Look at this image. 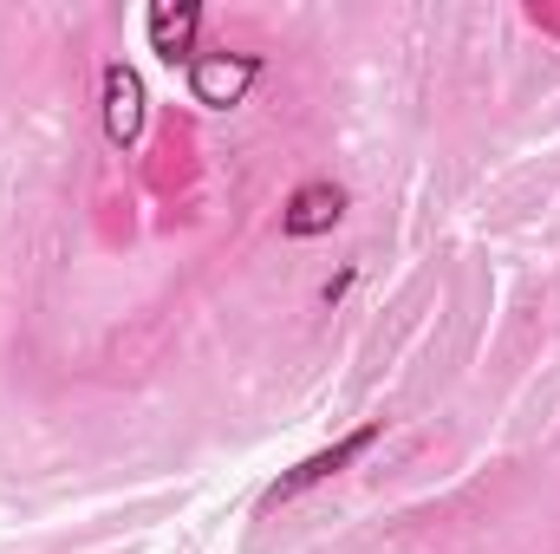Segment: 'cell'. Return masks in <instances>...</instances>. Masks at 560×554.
Segmentation results:
<instances>
[{
	"mask_svg": "<svg viewBox=\"0 0 560 554\" xmlns=\"http://www.w3.org/2000/svg\"><path fill=\"white\" fill-rule=\"evenodd\" d=\"M150 53L170 59V66H196V33H202V7L196 0H163L150 7Z\"/></svg>",
	"mask_w": 560,
	"mask_h": 554,
	"instance_id": "3",
	"label": "cell"
},
{
	"mask_svg": "<svg viewBox=\"0 0 560 554\" xmlns=\"http://www.w3.org/2000/svg\"><path fill=\"white\" fill-rule=\"evenodd\" d=\"M535 26H555V33H560V13H548V7H535Z\"/></svg>",
	"mask_w": 560,
	"mask_h": 554,
	"instance_id": "6",
	"label": "cell"
},
{
	"mask_svg": "<svg viewBox=\"0 0 560 554\" xmlns=\"http://www.w3.org/2000/svg\"><path fill=\"white\" fill-rule=\"evenodd\" d=\"M339 216H346V189H339V183H326V176H313V183H300V189L287 196L280 229H287L293 242H306V235H326Z\"/></svg>",
	"mask_w": 560,
	"mask_h": 554,
	"instance_id": "4",
	"label": "cell"
},
{
	"mask_svg": "<svg viewBox=\"0 0 560 554\" xmlns=\"http://www.w3.org/2000/svg\"><path fill=\"white\" fill-rule=\"evenodd\" d=\"M105 138L112 143H138L143 138V85L125 59L105 66Z\"/></svg>",
	"mask_w": 560,
	"mask_h": 554,
	"instance_id": "5",
	"label": "cell"
},
{
	"mask_svg": "<svg viewBox=\"0 0 560 554\" xmlns=\"http://www.w3.org/2000/svg\"><path fill=\"white\" fill-rule=\"evenodd\" d=\"M261 79V59L255 53H196V66H189V92H196V105H209V112H229V105H242V92Z\"/></svg>",
	"mask_w": 560,
	"mask_h": 554,
	"instance_id": "1",
	"label": "cell"
},
{
	"mask_svg": "<svg viewBox=\"0 0 560 554\" xmlns=\"http://www.w3.org/2000/svg\"><path fill=\"white\" fill-rule=\"evenodd\" d=\"M372 443H378V424H365V430H352V437H339L332 450H313L306 463H293V470L280 476L275 489H268V509H280V503H293V496H306V489H313V483H326V476H339V470H346L352 457H365Z\"/></svg>",
	"mask_w": 560,
	"mask_h": 554,
	"instance_id": "2",
	"label": "cell"
}]
</instances>
